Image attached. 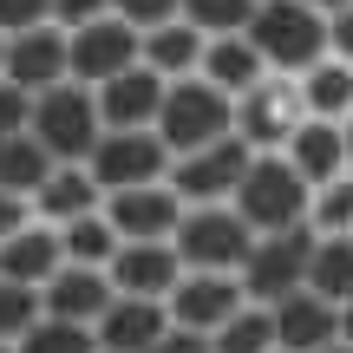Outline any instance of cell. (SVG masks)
I'll list each match as a JSON object with an SVG mask.
<instances>
[{
	"instance_id": "cell-42",
	"label": "cell",
	"mask_w": 353,
	"mask_h": 353,
	"mask_svg": "<svg viewBox=\"0 0 353 353\" xmlns=\"http://www.w3.org/2000/svg\"><path fill=\"white\" fill-rule=\"evenodd\" d=\"M0 52H7V39H0Z\"/></svg>"
},
{
	"instance_id": "cell-1",
	"label": "cell",
	"mask_w": 353,
	"mask_h": 353,
	"mask_svg": "<svg viewBox=\"0 0 353 353\" xmlns=\"http://www.w3.org/2000/svg\"><path fill=\"white\" fill-rule=\"evenodd\" d=\"M242 39L255 46L262 72L294 79V72H307L314 59H327V13L301 7V0H255Z\"/></svg>"
},
{
	"instance_id": "cell-41",
	"label": "cell",
	"mask_w": 353,
	"mask_h": 353,
	"mask_svg": "<svg viewBox=\"0 0 353 353\" xmlns=\"http://www.w3.org/2000/svg\"><path fill=\"white\" fill-rule=\"evenodd\" d=\"M0 353H13V347H7V341H0Z\"/></svg>"
},
{
	"instance_id": "cell-40",
	"label": "cell",
	"mask_w": 353,
	"mask_h": 353,
	"mask_svg": "<svg viewBox=\"0 0 353 353\" xmlns=\"http://www.w3.org/2000/svg\"><path fill=\"white\" fill-rule=\"evenodd\" d=\"M321 353H347V341H334V347H321Z\"/></svg>"
},
{
	"instance_id": "cell-35",
	"label": "cell",
	"mask_w": 353,
	"mask_h": 353,
	"mask_svg": "<svg viewBox=\"0 0 353 353\" xmlns=\"http://www.w3.org/2000/svg\"><path fill=\"white\" fill-rule=\"evenodd\" d=\"M112 13V0H52V26L59 33H72V26H92Z\"/></svg>"
},
{
	"instance_id": "cell-26",
	"label": "cell",
	"mask_w": 353,
	"mask_h": 353,
	"mask_svg": "<svg viewBox=\"0 0 353 353\" xmlns=\"http://www.w3.org/2000/svg\"><path fill=\"white\" fill-rule=\"evenodd\" d=\"M52 236H59V262H72V268H105V262H112V249H118L112 223H105L99 210H92V216H72V223H59Z\"/></svg>"
},
{
	"instance_id": "cell-27",
	"label": "cell",
	"mask_w": 353,
	"mask_h": 353,
	"mask_svg": "<svg viewBox=\"0 0 353 353\" xmlns=\"http://www.w3.org/2000/svg\"><path fill=\"white\" fill-rule=\"evenodd\" d=\"M46 170H52V157L39 151L33 138H0V190H7V196H26L33 203V190L46 183Z\"/></svg>"
},
{
	"instance_id": "cell-24",
	"label": "cell",
	"mask_w": 353,
	"mask_h": 353,
	"mask_svg": "<svg viewBox=\"0 0 353 353\" xmlns=\"http://www.w3.org/2000/svg\"><path fill=\"white\" fill-rule=\"evenodd\" d=\"M301 118H334V125H347V105H353V72H347V59H314L301 72Z\"/></svg>"
},
{
	"instance_id": "cell-6",
	"label": "cell",
	"mask_w": 353,
	"mask_h": 353,
	"mask_svg": "<svg viewBox=\"0 0 353 353\" xmlns=\"http://www.w3.org/2000/svg\"><path fill=\"white\" fill-rule=\"evenodd\" d=\"M307 249H314V229H307V223L281 229V236H255L249 255H242V268H236L242 294H249L255 307L294 294V288H301V275H307Z\"/></svg>"
},
{
	"instance_id": "cell-17",
	"label": "cell",
	"mask_w": 353,
	"mask_h": 353,
	"mask_svg": "<svg viewBox=\"0 0 353 353\" xmlns=\"http://www.w3.org/2000/svg\"><path fill=\"white\" fill-rule=\"evenodd\" d=\"M92 105H99V131H151L157 125V105H164V79L131 65V72L92 85Z\"/></svg>"
},
{
	"instance_id": "cell-21",
	"label": "cell",
	"mask_w": 353,
	"mask_h": 353,
	"mask_svg": "<svg viewBox=\"0 0 353 353\" xmlns=\"http://www.w3.org/2000/svg\"><path fill=\"white\" fill-rule=\"evenodd\" d=\"M59 268V236L46 223H20L0 242V281H20V288H46V275Z\"/></svg>"
},
{
	"instance_id": "cell-14",
	"label": "cell",
	"mask_w": 353,
	"mask_h": 353,
	"mask_svg": "<svg viewBox=\"0 0 353 353\" xmlns=\"http://www.w3.org/2000/svg\"><path fill=\"white\" fill-rule=\"evenodd\" d=\"M176 275H183V262H176L170 242H118L112 262H105L112 294H131V301H164Z\"/></svg>"
},
{
	"instance_id": "cell-22",
	"label": "cell",
	"mask_w": 353,
	"mask_h": 353,
	"mask_svg": "<svg viewBox=\"0 0 353 353\" xmlns=\"http://www.w3.org/2000/svg\"><path fill=\"white\" fill-rule=\"evenodd\" d=\"M99 203H105V196H99V183L85 176V164H52L26 210L46 216V229H59V223H72V216H92Z\"/></svg>"
},
{
	"instance_id": "cell-38",
	"label": "cell",
	"mask_w": 353,
	"mask_h": 353,
	"mask_svg": "<svg viewBox=\"0 0 353 353\" xmlns=\"http://www.w3.org/2000/svg\"><path fill=\"white\" fill-rule=\"evenodd\" d=\"M20 223H26V196H7V190H0V242H7Z\"/></svg>"
},
{
	"instance_id": "cell-31",
	"label": "cell",
	"mask_w": 353,
	"mask_h": 353,
	"mask_svg": "<svg viewBox=\"0 0 353 353\" xmlns=\"http://www.w3.org/2000/svg\"><path fill=\"white\" fill-rule=\"evenodd\" d=\"M39 321V288H20V281H0V341H20L26 327Z\"/></svg>"
},
{
	"instance_id": "cell-15",
	"label": "cell",
	"mask_w": 353,
	"mask_h": 353,
	"mask_svg": "<svg viewBox=\"0 0 353 353\" xmlns=\"http://www.w3.org/2000/svg\"><path fill=\"white\" fill-rule=\"evenodd\" d=\"M268 334H275V353H321L341 341V307L294 288L281 301H268Z\"/></svg>"
},
{
	"instance_id": "cell-2",
	"label": "cell",
	"mask_w": 353,
	"mask_h": 353,
	"mask_svg": "<svg viewBox=\"0 0 353 353\" xmlns=\"http://www.w3.org/2000/svg\"><path fill=\"white\" fill-rule=\"evenodd\" d=\"M307 196H314V190L281 164V151H255L249 170H242V183L229 190V210L249 223V236H281V229L307 223Z\"/></svg>"
},
{
	"instance_id": "cell-37",
	"label": "cell",
	"mask_w": 353,
	"mask_h": 353,
	"mask_svg": "<svg viewBox=\"0 0 353 353\" xmlns=\"http://www.w3.org/2000/svg\"><path fill=\"white\" fill-rule=\"evenodd\" d=\"M151 353H210V334H190V327H164L151 341Z\"/></svg>"
},
{
	"instance_id": "cell-32",
	"label": "cell",
	"mask_w": 353,
	"mask_h": 353,
	"mask_svg": "<svg viewBox=\"0 0 353 353\" xmlns=\"http://www.w3.org/2000/svg\"><path fill=\"white\" fill-rule=\"evenodd\" d=\"M347 196H353L347 183L314 190V196H307V229H314V236H347V210H353Z\"/></svg>"
},
{
	"instance_id": "cell-5",
	"label": "cell",
	"mask_w": 353,
	"mask_h": 353,
	"mask_svg": "<svg viewBox=\"0 0 353 353\" xmlns=\"http://www.w3.org/2000/svg\"><path fill=\"white\" fill-rule=\"evenodd\" d=\"M151 131H157V144H164L170 157L203 151V144L229 138V99H223V92H210L203 79H170Z\"/></svg>"
},
{
	"instance_id": "cell-18",
	"label": "cell",
	"mask_w": 353,
	"mask_h": 353,
	"mask_svg": "<svg viewBox=\"0 0 353 353\" xmlns=\"http://www.w3.org/2000/svg\"><path fill=\"white\" fill-rule=\"evenodd\" d=\"M105 307H112V281H105V268H72V262H59V268L46 275V288H39V314L72 321V327H92Z\"/></svg>"
},
{
	"instance_id": "cell-34",
	"label": "cell",
	"mask_w": 353,
	"mask_h": 353,
	"mask_svg": "<svg viewBox=\"0 0 353 353\" xmlns=\"http://www.w3.org/2000/svg\"><path fill=\"white\" fill-rule=\"evenodd\" d=\"M26 26H52V0H0V39L26 33Z\"/></svg>"
},
{
	"instance_id": "cell-33",
	"label": "cell",
	"mask_w": 353,
	"mask_h": 353,
	"mask_svg": "<svg viewBox=\"0 0 353 353\" xmlns=\"http://www.w3.org/2000/svg\"><path fill=\"white\" fill-rule=\"evenodd\" d=\"M112 20H125L131 33H151V26L176 20V0H112Z\"/></svg>"
},
{
	"instance_id": "cell-39",
	"label": "cell",
	"mask_w": 353,
	"mask_h": 353,
	"mask_svg": "<svg viewBox=\"0 0 353 353\" xmlns=\"http://www.w3.org/2000/svg\"><path fill=\"white\" fill-rule=\"evenodd\" d=\"M301 7H314V13H347V0H301Z\"/></svg>"
},
{
	"instance_id": "cell-28",
	"label": "cell",
	"mask_w": 353,
	"mask_h": 353,
	"mask_svg": "<svg viewBox=\"0 0 353 353\" xmlns=\"http://www.w3.org/2000/svg\"><path fill=\"white\" fill-rule=\"evenodd\" d=\"M249 13H255V0H176V20H183L190 33H203V39L242 33V26H249Z\"/></svg>"
},
{
	"instance_id": "cell-23",
	"label": "cell",
	"mask_w": 353,
	"mask_h": 353,
	"mask_svg": "<svg viewBox=\"0 0 353 353\" xmlns=\"http://www.w3.org/2000/svg\"><path fill=\"white\" fill-rule=\"evenodd\" d=\"M196 59H203V33H190L183 20H164V26H151V33H138V65L157 72L164 85L170 79H190Z\"/></svg>"
},
{
	"instance_id": "cell-36",
	"label": "cell",
	"mask_w": 353,
	"mask_h": 353,
	"mask_svg": "<svg viewBox=\"0 0 353 353\" xmlns=\"http://www.w3.org/2000/svg\"><path fill=\"white\" fill-rule=\"evenodd\" d=\"M26 112H33V99L13 92L7 79H0V138H20V131H26Z\"/></svg>"
},
{
	"instance_id": "cell-8",
	"label": "cell",
	"mask_w": 353,
	"mask_h": 353,
	"mask_svg": "<svg viewBox=\"0 0 353 353\" xmlns=\"http://www.w3.org/2000/svg\"><path fill=\"white\" fill-rule=\"evenodd\" d=\"M249 144L229 131V138H216V144H203V151H183V157H170V170H164V183H170V196L183 203H229V190L242 183V170H249Z\"/></svg>"
},
{
	"instance_id": "cell-11",
	"label": "cell",
	"mask_w": 353,
	"mask_h": 353,
	"mask_svg": "<svg viewBox=\"0 0 353 353\" xmlns=\"http://www.w3.org/2000/svg\"><path fill=\"white\" fill-rule=\"evenodd\" d=\"M242 301H249V294H242L236 275H196V268H183V275H176V288L164 294V314H170V327L216 334Z\"/></svg>"
},
{
	"instance_id": "cell-3",
	"label": "cell",
	"mask_w": 353,
	"mask_h": 353,
	"mask_svg": "<svg viewBox=\"0 0 353 353\" xmlns=\"http://www.w3.org/2000/svg\"><path fill=\"white\" fill-rule=\"evenodd\" d=\"M26 138L52 157V164H85L92 144L105 138L99 131V105H92L85 85H52V92H33V112H26Z\"/></svg>"
},
{
	"instance_id": "cell-29",
	"label": "cell",
	"mask_w": 353,
	"mask_h": 353,
	"mask_svg": "<svg viewBox=\"0 0 353 353\" xmlns=\"http://www.w3.org/2000/svg\"><path fill=\"white\" fill-rule=\"evenodd\" d=\"M210 353H275V334H268V307L242 301L223 327L210 334Z\"/></svg>"
},
{
	"instance_id": "cell-9",
	"label": "cell",
	"mask_w": 353,
	"mask_h": 353,
	"mask_svg": "<svg viewBox=\"0 0 353 353\" xmlns=\"http://www.w3.org/2000/svg\"><path fill=\"white\" fill-rule=\"evenodd\" d=\"M138 65V33H131L125 20H92V26H72L65 33V79L72 85H105V79H118V72H131Z\"/></svg>"
},
{
	"instance_id": "cell-7",
	"label": "cell",
	"mask_w": 353,
	"mask_h": 353,
	"mask_svg": "<svg viewBox=\"0 0 353 353\" xmlns=\"http://www.w3.org/2000/svg\"><path fill=\"white\" fill-rule=\"evenodd\" d=\"M170 151L157 144V131H105L85 157V176L99 183V196H118V190H151L164 183Z\"/></svg>"
},
{
	"instance_id": "cell-20",
	"label": "cell",
	"mask_w": 353,
	"mask_h": 353,
	"mask_svg": "<svg viewBox=\"0 0 353 353\" xmlns=\"http://www.w3.org/2000/svg\"><path fill=\"white\" fill-rule=\"evenodd\" d=\"M190 79H203L210 92H223V99H242L249 85H262V59H255V46L242 33H229V39H203V59H196V72Z\"/></svg>"
},
{
	"instance_id": "cell-19",
	"label": "cell",
	"mask_w": 353,
	"mask_h": 353,
	"mask_svg": "<svg viewBox=\"0 0 353 353\" xmlns=\"http://www.w3.org/2000/svg\"><path fill=\"white\" fill-rule=\"evenodd\" d=\"M164 327H170L164 301H131V294H112V307L92 321V341H99V353H151V341H157Z\"/></svg>"
},
{
	"instance_id": "cell-4",
	"label": "cell",
	"mask_w": 353,
	"mask_h": 353,
	"mask_svg": "<svg viewBox=\"0 0 353 353\" xmlns=\"http://www.w3.org/2000/svg\"><path fill=\"white\" fill-rule=\"evenodd\" d=\"M249 223H242L229 203H190L183 216H176L170 229V249L183 268H196V275H236L242 255H249Z\"/></svg>"
},
{
	"instance_id": "cell-25",
	"label": "cell",
	"mask_w": 353,
	"mask_h": 353,
	"mask_svg": "<svg viewBox=\"0 0 353 353\" xmlns=\"http://www.w3.org/2000/svg\"><path fill=\"white\" fill-rule=\"evenodd\" d=\"M301 288L314 294V301H334V307H347V288H353V249H347V236H314Z\"/></svg>"
},
{
	"instance_id": "cell-16",
	"label": "cell",
	"mask_w": 353,
	"mask_h": 353,
	"mask_svg": "<svg viewBox=\"0 0 353 353\" xmlns=\"http://www.w3.org/2000/svg\"><path fill=\"white\" fill-rule=\"evenodd\" d=\"M99 216L112 223L118 242H170L183 203L170 196V183H151V190H118V196H105Z\"/></svg>"
},
{
	"instance_id": "cell-12",
	"label": "cell",
	"mask_w": 353,
	"mask_h": 353,
	"mask_svg": "<svg viewBox=\"0 0 353 353\" xmlns=\"http://www.w3.org/2000/svg\"><path fill=\"white\" fill-rule=\"evenodd\" d=\"M281 164L301 176L307 190H327V183H347V125L334 118H301L281 144Z\"/></svg>"
},
{
	"instance_id": "cell-30",
	"label": "cell",
	"mask_w": 353,
	"mask_h": 353,
	"mask_svg": "<svg viewBox=\"0 0 353 353\" xmlns=\"http://www.w3.org/2000/svg\"><path fill=\"white\" fill-rule=\"evenodd\" d=\"M13 353H99V341H92V327H72V321L39 314L33 327L13 341Z\"/></svg>"
},
{
	"instance_id": "cell-13",
	"label": "cell",
	"mask_w": 353,
	"mask_h": 353,
	"mask_svg": "<svg viewBox=\"0 0 353 353\" xmlns=\"http://www.w3.org/2000/svg\"><path fill=\"white\" fill-rule=\"evenodd\" d=\"M0 79H7L13 92H52L65 85V33L59 26H26V33L7 39V52H0Z\"/></svg>"
},
{
	"instance_id": "cell-10",
	"label": "cell",
	"mask_w": 353,
	"mask_h": 353,
	"mask_svg": "<svg viewBox=\"0 0 353 353\" xmlns=\"http://www.w3.org/2000/svg\"><path fill=\"white\" fill-rule=\"evenodd\" d=\"M294 125H301V99H294V85L275 79V72H268L262 85H249L242 99H229V131H236L249 151H281Z\"/></svg>"
}]
</instances>
